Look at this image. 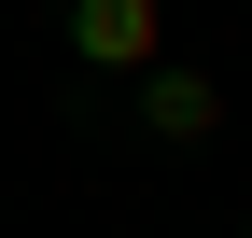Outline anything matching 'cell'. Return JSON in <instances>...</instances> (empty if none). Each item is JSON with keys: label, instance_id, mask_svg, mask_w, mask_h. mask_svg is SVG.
I'll use <instances>...</instances> for the list:
<instances>
[{"label": "cell", "instance_id": "obj_1", "mask_svg": "<svg viewBox=\"0 0 252 238\" xmlns=\"http://www.w3.org/2000/svg\"><path fill=\"white\" fill-rule=\"evenodd\" d=\"M70 56H84V70H126V84H140L154 56H168V0H70Z\"/></svg>", "mask_w": 252, "mask_h": 238}, {"label": "cell", "instance_id": "obj_2", "mask_svg": "<svg viewBox=\"0 0 252 238\" xmlns=\"http://www.w3.org/2000/svg\"><path fill=\"white\" fill-rule=\"evenodd\" d=\"M126 112H140V140H168V154H182V140H224V84H210L196 56H154Z\"/></svg>", "mask_w": 252, "mask_h": 238}]
</instances>
